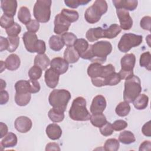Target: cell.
<instances>
[{
  "label": "cell",
  "instance_id": "obj_29",
  "mask_svg": "<svg viewBox=\"0 0 151 151\" xmlns=\"http://www.w3.org/2000/svg\"><path fill=\"white\" fill-rule=\"evenodd\" d=\"M31 17L29 9L27 6H23L19 8L18 13V18L21 22L26 25L31 20Z\"/></svg>",
  "mask_w": 151,
  "mask_h": 151
},
{
  "label": "cell",
  "instance_id": "obj_38",
  "mask_svg": "<svg viewBox=\"0 0 151 151\" xmlns=\"http://www.w3.org/2000/svg\"><path fill=\"white\" fill-rule=\"evenodd\" d=\"M119 142L114 138L107 139L104 145V149L106 151H117L119 149Z\"/></svg>",
  "mask_w": 151,
  "mask_h": 151
},
{
  "label": "cell",
  "instance_id": "obj_27",
  "mask_svg": "<svg viewBox=\"0 0 151 151\" xmlns=\"http://www.w3.org/2000/svg\"><path fill=\"white\" fill-rule=\"evenodd\" d=\"M122 29L120 27L116 24H111L107 29H104V38L108 39H112L117 37L121 32Z\"/></svg>",
  "mask_w": 151,
  "mask_h": 151
},
{
  "label": "cell",
  "instance_id": "obj_54",
  "mask_svg": "<svg viewBox=\"0 0 151 151\" xmlns=\"http://www.w3.org/2000/svg\"><path fill=\"white\" fill-rule=\"evenodd\" d=\"M9 100V94L5 90H1L0 91V104L1 105L6 104Z\"/></svg>",
  "mask_w": 151,
  "mask_h": 151
},
{
  "label": "cell",
  "instance_id": "obj_51",
  "mask_svg": "<svg viewBox=\"0 0 151 151\" xmlns=\"http://www.w3.org/2000/svg\"><path fill=\"white\" fill-rule=\"evenodd\" d=\"M29 86H30V93H37L40 90V85L38 81L34 80H29Z\"/></svg>",
  "mask_w": 151,
  "mask_h": 151
},
{
  "label": "cell",
  "instance_id": "obj_26",
  "mask_svg": "<svg viewBox=\"0 0 151 151\" xmlns=\"http://www.w3.org/2000/svg\"><path fill=\"white\" fill-rule=\"evenodd\" d=\"M49 46L55 51H60L65 45L61 37L57 35H52L49 39Z\"/></svg>",
  "mask_w": 151,
  "mask_h": 151
},
{
  "label": "cell",
  "instance_id": "obj_4",
  "mask_svg": "<svg viewBox=\"0 0 151 151\" xmlns=\"http://www.w3.org/2000/svg\"><path fill=\"white\" fill-rule=\"evenodd\" d=\"M108 6L104 0H96L93 4L88 7L85 13L84 18L90 24H95L99 21L101 17L107 11Z\"/></svg>",
  "mask_w": 151,
  "mask_h": 151
},
{
  "label": "cell",
  "instance_id": "obj_34",
  "mask_svg": "<svg viewBox=\"0 0 151 151\" xmlns=\"http://www.w3.org/2000/svg\"><path fill=\"white\" fill-rule=\"evenodd\" d=\"M60 14L70 23L77 21L79 18L78 12L75 10L63 8Z\"/></svg>",
  "mask_w": 151,
  "mask_h": 151
},
{
  "label": "cell",
  "instance_id": "obj_39",
  "mask_svg": "<svg viewBox=\"0 0 151 151\" xmlns=\"http://www.w3.org/2000/svg\"><path fill=\"white\" fill-rule=\"evenodd\" d=\"M61 38L65 45L67 47H73L77 40V37L72 32H65L61 35Z\"/></svg>",
  "mask_w": 151,
  "mask_h": 151
},
{
  "label": "cell",
  "instance_id": "obj_42",
  "mask_svg": "<svg viewBox=\"0 0 151 151\" xmlns=\"http://www.w3.org/2000/svg\"><path fill=\"white\" fill-rule=\"evenodd\" d=\"M28 76L31 80H37L42 75V69L38 66H32L28 71Z\"/></svg>",
  "mask_w": 151,
  "mask_h": 151
},
{
  "label": "cell",
  "instance_id": "obj_6",
  "mask_svg": "<svg viewBox=\"0 0 151 151\" xmlns=\"http://www.w3.org/2000/svg\"><path fill=\"white\" fill-rule=\"evenodd\" d=\"M51 0H38L36 1L34 8L33 14L37 21L45 23L49 21L51 16Z\"/></svg>",
  "mask_w": 151,
  "mask_h": 151
},
{
  "label": "cell",
  "instance_id": "obj_49",
  "mask_svg": "<svg viewBox=\"0 0 151 151\" xmlns=\"http://www.w3.org/2000/svg\"><path fill=\"white\" fill-rule=\"evenodd\" d=\"M112 127L115 131H121L127 127V123L123 120H117L112 124Z\"/></svg>",
  "mask_w": 151,
  "mask_h": 151
},
{
  "label": "cell",
  "instance_id": "obj_18",
  "mask_svg": "<svg viewBox=\"0 0 151 151\" xmlns=\"http://www.w3.org/2000/svg\"><path fill=\"white\" fill-rule=\"evenodd\" d=\"M45 132L50 139L55 140L59 139L62 134V130L59 125L55 123H51L47 126Z\"/></svg>",
  "mask_w": 151,
  "mask_h": 151
},
{
  "label": "cell",
  "instance_id": "obj_44",
  "mask_svg": "<svg viewBox=\"0 0 151 151\" xmlns=\"http://www.w3.org/2000/svg\"><path fill=\"white\" fill-rule=\"evenodd\" d=\"M8 40L9 41V47L7 50L9 52H12L15 51L18 48L19 44V37H8Z\"/></svg>",
  "mask_w": 151,
  "mask_h": 151
},
{
  "label": "cell",
  "instance_id": "obj_3",
  "mask_svg": "<svg viewBox=\"0 0 151 151\" xmlns=\"http://www.w3.org/2000/svg\"><path fill=\"white\" fill-rule=\"evenodd\" d=\"M123 91L124 100L132 103L135 98L141 93L142 86L140 78L134 74L125 79Z\"/></svg>",
  "mask_w": 151,
  "mask_h": 151
},
{
  "label": "cell",
  "instance_id": "obj_33",
  "mask_svg": "<svg viewBox=\"0 0 151 151\" xmlns=\"http://www.w3.org/2000/svg\"><path fill=\"white\" fill-rule=\"evenodd\" d=\"M130 111V106L129 103L126 101H122L116 106L115 111L116 113L120 117H124L129 114Z\"/></svg>",
  "mask_w": 151,
  "mask_h": 151
},
{
  "label": "cell",
  "instance_id": "obj_14",
  "mask_svg": "<svg viewBox=\"0 0 151 151\" xmlns=\"http://www.w3.org/2000/svg\"><path fill=\"white\" fill-rule=\"evenodd\" d=\"M22 40L26 50L29 52H35V46L38 41L36 34L28 31L25 32L22 36Z\"/></svg>",
  "mask_w": 151,
  "mask_h": 151
},
{
  "label": "cell",
  "instance_id": "obj_15",
  "mask_svg": "<svg viewBox=\"0 0 151 151\" xmlns=\"http://www.w3.org/2000/svg\"><path fill=\"white\" fill-rule=\"evenodd\" d=\"M59 77L60 74L53 70L51 68L47 69L45 72V82L47 86L51 88H54L57 86L59 81Z\"/></svg>",
  "mask_w": 151,
  "mask_h": 151
},
{
  "label": "cell",
  "instance_id": "obj_43",
  "mask_svg": "<svg viewBox=\"0 0 151 151\" xmlns=\"http://www.w3.org/2000/svg\"><path fill=\"white\" fill-rule=\"evenodd\" d=\"M6 33L7 34L8 37H17L20 33L21 31V26L17 22H14V24L6 29Z\"/></svg>",
  "mask_w": 151,
  "mask_h": 151
},
{
  "label": "cell",
  "instance_id": "obj_20",
  "mask_svg": "<svg viewBox=\"0 0 151 151\" xmlns=\"http://www.w3.org/2000/svg\"><path fill=\"white\" fill-rule=\"evenodd\" d=\"M21 64L19 57L15 54H11L6 58L5 64L6 68L10 71L17 70Z\"/></svg>",
  "mask_w": 151,
  "mask_h": 151
},
{
  "label": "cell",
  "instance_id": "obj_2",
  "mask_svg": "<svg viewBox=\"0 0 151 151\" xmlns=\"http://www.w3.org/2000/svg\"><path fill=\"white\" fill-rule=\"evenodd\" d=\"M70 93L65 89H55L50 94L48 101L52 108L64 112L71 99Z\"/></svg>",
  "mask_w": 151,
  "mask_h": 151
},
{
  "label": "cell",
  "instance_id": "obj_48",
  "mask_svg": "<svg viewBox=\"0 0 151 151\" xmlns=\"http://www.w3.org/2000/svg\"><path fill=\"white\" fill-rule=\"evenodd\" d=\"M140 25L142 29L150 31L151 17L150 16L143 17L140 21Z\"/></svg>",
  "mask_w": 151,
  "mask_h": 151
},
{
  "label": "cell",
  "instance_id": "obj_52",
  "mask_svg": "<svg viewBox=\"0 0 151 151\" xmlns=\"http://www.w3.org/2000/svg\"><path fill=\"white\" fill-rule=\"evenodd\" d=\"M150 127H151V121L149 120L146 123L143 124L142 128V133L147 137L151 136V130H150Z\"/></svg>",
  "mask_w": 151,
  "mask_h": 151
},
{
  "label": "cell",
  "instance_id": "obj_47",
  "mask_svg": "<svg viewBox=\"0 0 151 151\" xmlns=\"http://www.w3.org/2000/svg\"><path fill=\"white\" fill-rule=\"evenodd\" d=\"M25 26L28 32L35 33L38 31L40 24L39 22L36 19H31L28 24L25 25Z\"/></svg>",
  "mask_w": 151,
  "mask_h": 151
},
{
  "label": "cell",
  "instance_id": "obj_24",
  "mask_svg": "<svg viewBox=\"0 0 151 151\" xmlns=\"http://www.w3.org/2000/svg\"><path fill=\"white\" fill-rule=\"evenodd\" d=\"M149 97L145 94H139L133 101L134 107L137 110H143L147 107Z\"/></svg>",
  "mask_w": 151,
  "mask_h": 151
},
{
  "label": "cell",
  "instance_id": "obj_25",
  "mask_svg": "<svg viewBox=\"0 0 151 151\" xmlns=\"http://www.w3.org/2000/svg\"><path fill=\"white\" fill-rule=\"evenodd\" d=\"M51 61L50 60V58L48 57L45 54H37L34 58V65L38 66L40 68L42 69V70H45L49 65H50Z\"/></svg>",
  "mask_w": 151,
  "mask_h": 151
},
{
  "label": "cell",
  "instance_id": "obj_40",
  "mask_svg": "<svg viewBox=\"0 0 151 151\" xmlns=\"http://www.w3.org/2000/svg\"><path fill=\"white\" fill-rule=\"evenodd\" d=\"M14 22V17L5 14H3L0 18V25L5 29L12 26Z\"/></svg>",
  "mask_w": 151,
  "mask_h": 151
},
{
  "label": "cell",
  "instance_id": "obj_17",
  "mask_svg": "<svg viewBox=\"0 0 151 151\" xmlns=\"http://www.w3.org/2000/svg\"><path fill=\"white\" fill-rule=\"evenodd\" d=\"M112 2L116 9H124L126 11H134L138 4L136 0H113Z\"/></svg>",
  "mask_w": 151,
  "mask_h": 151
},
{
  "label": "cell",
  "instance_id": "obj_59",
  "mask_svg": "<svg viewBox=\"0 0 151 151\" xmlns=\"http://www.w3.org/2000/svg\"><path fill=\"white\" fill-rule=\"evenodd\" d=\"M1 73H2L4 69L6 68V67H5V62H4L3 61H1Z\"/></svg>",
  "mask_w": 151,
  "mask_h": 151
},
{
  "label": "cell",
  "instance_id": "obj_1",
  "mask_svg": "<svg viewBox=\"0 0 151 151\" xmlns=\"http://www.w3.org/2000/svg\"><path fill=\"white\" fill-rule=\"evenodd\" d=\"M70 117L75 121H88L91 114L86 107V100L83 97H77L72 103L69 110Z\"/></svg>",
  "mask_w": 151,
  "mask_h": 151
},
{
  "label": "cell",
  "instance_id": "obj_7",
  "mask_svg": "<svg viewBox=\"0 0 151 151\" xmlns=\"http://www.w3.org/2000/svg\"><path fill=\"white\" fill-rule=\"evenodd\" d=\"M143 41V37L132 33H126L123 34L119 43L118 48L122 52H127L131 48L139 46Z\"/></svg>",
  "mask_w": 151,
  "mask_h": 151
},
{
  "label": "cell",
  "instance_id": "obj_58",
  "mask_svg": "<svg viewBox=\"0 0 151 151\" xmlns=\"http://www.w3.org/2000/svg\"><path fill=\"white\" fill-rule=\"evenodd\" d=\"M6 87V83L2 79H1V90H4Z\"/></svg>",
  "mask_w": 151,
  "mask_h": 151
},
{
  "label": "cell",
  "instance_id": "obj_36",
  "mask_svg": "<svg viewBox=\"0 0 151 151\" xmlns=\"http://www.w3.org/2000/svg\"><path fill=\"white\" fill-rule=\"evenodd\" d=\"M64 112L61 111L60 110L52 108L49 110L48 113V116L50 118V119L54 123L61 122L64 119Z\"/></svg>",
  "mask_w": 151,
  "mask_h": 151
},
{
  "label": "cell",
  "instance_id": "obj_23",
  "mask_svg": "<svg viewBox=\"0 0 151 151\" xmlns=\"http://www.w3.org/2000/svg\"><path fill=\"white\" fill-rule=\"evenodd\" d=\"M18 139L17 135L12 133L9 132L5 136L4 138L1 140V146L4 148L12 147L17 145Z\"/></svg>",
  "mask_w": 151,
  "mask_h": 151
},
{
  "label": "cell",
  "instance_id": "obj_56",
  "mask_svg": "<svg viewBox=\"0 0 151 151\" xmlns=\"http://www.w3.org/2000/svg\"><path fill=\"white\" fill-rule=\"evenodd\" d=\"M59 145L54 142H51L48 143L45 147V150H60Z\"/></svg>",
  "mask_w": 151,
  "mask_h": 151
},
{
  "label": "cell",
  "instance_id": "obj_28",
  "mask_svg": "<svg viewBox=\"0 0 151 151\" xmlns=\"http://www.w3.org/2000/svg\"><path fill=\"white\" fill-rule=\"evenodd\" d=\"M89 45L88 42L85 39L80 38L77 39L73 47L81 57L87 51Z\"/></svg>",
  "mask_w": 151,
  "mask_h": 151
},
{
  "label": "cell",
  "instance_id": "obj_37",
  "mask_svg": "<svg viewBox=\"0 0 151 151\" xmlns=\"http://www.w3.org/2000/svg\"><path fill=\"white\" fill-rule=\"evenodd\" d=\"M151 55L149 51L142 53L140 57L139 63L141 67L146 68L147 70L150 71L151 68Z\"/></svg>",
  "mask_w": 151,
  "mask_h": 151
},
{
  "label": "cell",
  "instance_id": "obj_8",
  "mask_svg": "<svg viewBox=\"0 0 151 151\" xmlns=\"http://www.w3.org/2000/svg\"><path fill=\"white\" fill-rule=\"evenodd\" d=\"M136 63V57L132 53L124 55L121 59V69L119 74L121 79H126L133 75V68Z\"/></svg>",
  "mask_w": 151,
  "mask_h": 151
},
{
  "label": "cell",
  "instance_id": "obj_50",
  "mask_svg": "<svg viewBox=\"0 0 151 151\" xmlns=\"http://www.w3.org/2000/svg\"><path fill=\"white\" fill-rule=\"evenodd\" d=\"M46 50L45 43L43 40H38L35 46V52H37L38 54H44Z\"/></svg>",
  "mask_w": 151,
  "mask_h": 151
},
{
  "label": "cell",
  "instance_id": "obj_13",
  "mask_svg": "<svg viewBox=\"0 0 151 151\" xmlns=\"http://www.w3.org/2000/svg\"><path fill=\"white\" fill-rule=\"evenodd\" d=\"M50 68L60 75L64 74L68 68V63L61 57H55L52 59L50 62Z\"/></svg>",
  "mask_w": 151,
  "mask_h": 151
},
{
  "label": "cell",
  "instance_id": "obj_57",
  "mask_svg": "<svg viewBox=\"0 0 151 151\" xmlns=\"http://www.w3.org/2000/svg\"><path fill=\"white\" fill-rule=\"evenodd\" d=\"M0 138H2L8 133V127L6 124L4 123L3 122L0 123Z\"/></svg>",
  "mask_w": 151,
  "mask_h": 151
},
{
  "label": "cell",
  "instance_id": "obj_31",
  "mask_svg": "<svg viewBox=\"0 0 151 151\" xmlns=\"http://www.w3.org/2000/svg\"><path fill=\"white\" fill-rule=\"evenodd\" d=\"M90 122L91 124L97 127H101L103 126L107 121L106 116L101 113L92 114L90 117Z\"/></svg>",
  "mask_w": 151,
  "mask_h": 151
},
{
  "label": "cell",
  "instance_id": "obj_46",
  "mask_svg": "<svg viewBox=\"0 0 151 151\" xmlns=\"http://www.w3.org/2000/svg\"><path fill=\"white\" fill-rule=\"evenodd\" d=\"M113 129L112 127V124L107 122L103 126L100 127V132L101 134L104 136H109L112 134L113 133Z\"/></svg>",
  "mask_w": 151,
  "mask_h": 151
},
{
  "label": "cell",
  "instance_id": "obj_41",
  "mask_svg": "<svg viewBox=\"0 0 151 151\" xmlns=\"http://www.w3.org/2000/svg\"><path fill=\"white\" fill-rule=\"evenodd\" d=\"M121 78L119 73L114 72L105 79L106 86H116L121 81Z\"/></svg>",
  "mask_w": 151,
  "mask_h": 151
},
{
  "label": "cell",
  "instance_id": "obj_55",
  "mask_svg": "<svg viewBox=\"0 0 151 151\" xmlns=\"http://www.w3.org/2000/svg\"><path fill=\"white\" fill-rule=\"evenodd\" d=\"M151 149V142L149 140H145L142 142L140 146L139 150V151H146L149 150L150 151Z\"/></svg>",
  "mask_w": 151,
  "mask_h": 151
},
{
  "label": "cell",
  "instance_id": "obj_5",
  "mask_svg": "<svg viewBox=\"0 0 151 151\" xmlns=\"http://www.w3.org/2000/svg\"><path fill=\"white\" fill-rule=\"evenodd\" d=\"M112 45L107 41H100L92 45L93 58L91 61L102 64L106 60L107 56L111 53Z\"/></svg>",
  "mask_w": 151,
  "mask_h": 151
},
{
  "label": "cell",
  "instance_id": "obj_12",
  "mask_svg": "<svg viewBox=\"0 0 151 151\" xmlns=\"http://www.w3.org/2000/svg\"><path fill=\"white\" fill-rule=\"evenodd\" d=\"M106 100L105 97L102 95L95 96L90 106V112L92 114L101 113L106 107Z\"/></svg>",
  "mask_w": 151,
  "mask_h": 151
},
{
  "label": "cell",
  "instance_id": "obj_32",
  "mask_svg": "<svg viewBox=\"0 0 151 151\" xmlns=\"http://www.w3.org/2000/svg\"><path fill=\"white\" fill-rule=\"evenodd\" d=\"M119 141L125 145H129L135 142L134 134L129 130H124L121 132L119 136Z\"/></svg>",
  "mask_w": 151,
  "mask_h": 151
},
{
  "label": "cell",
  "instance_id": "obj_45",
  "mask_svg": "<svg viewBox=\"0 0 151 151\" xmlns=\"http://www.w3.org/2000/svg\"><path fill=\"white\" fill-rule=\"evenodd\" d=\"M90 0H65V4L71 8H77L80 5H84L90 2Z\"/></svg>",
  "mask_w": 151,
  "mask_h": 151
},
{
  "label": "cell",
  "instance_id": "obj_9",
  "mask_svg": "<svg viewBox=\"0 0 151 151\" xmlns=\"http://www.w3.org/2000/svg\"><path fill=\"white\" fill-rule=\"evenodd\" d=\"M54 32L57 35H62L69 29L71 23L61 14H57L54 19Z\"/></svg>",
  "mask_w": 151,
  "mask_h": 151
},
{
  "label": "cell",
  "instance_id": "obj_53",
  "mask_svg": "<svg viewBox=\"0 0 151 151\" xmlns=\"http://www.w3.org/2000/svg\"><path fill=\"white\" fill-rule=\"evenodd\" d=\"M9 47V41L7 38L0 37V51L6 50Z\"/></svg>",
  "mask_w": 151,
  "mask_h": 151
},
{
  "label": "cell",
  "instance_id": "obj_35",
  "mask_svg": "<svg viewBox=\"0 0 151 151\" xmlns=\"http://www.w3.org/2000/svg\"><path fill=\"white\" fill-rule=\"evenodd\" d=\"M16 93H30V86L28 80H19L15 84Z\"/></svg>",
  "mask_w": 151,
  "mask_h": 151
},
{
  "label": "cell",
  "instance_id": "obj_22",
  "mask_svg": "<svg viewBox=\"0 0 151 151\" xmlns=\"http://www.w3.org/2000/svg\"><path fill=\"white\" fill-rule=\"evenodd\" d=\"M104 66L99 63H93L87 68V74L91 78L101 77Z\"/></svg>",
  "mask_w": 151,
  "mask_h": 151
},
{
  "label": "cell",
  "instance_id": "obj_16",
  "mask_svg": "<svg viewBox=\"0 0 151 151\" xmlns=\"http://www.w3.org/2000/svg\"><path fill=\"white\" fill-rule=\"evenodd\" d=\"M1 7L4 14L14 17L17 11V1L15 0H2L1 1Z\"/></svg>",
  "mask_w": 151,
  "mask_h": 151
},
{
  "label": "cell",
  "instance_id": "obj_10",
  "mask_svg": "<svg viewBox=\"0 0 151 151\" xmlns=\"http://www.w3.org/2000/svg\"><path fill=\"white\" fill-rule=\"evenodd\" d=\"M116 13L119 19L120 28L124 30H129L133 26V19L128 11L124 9H116Z\"/></svg>",
  "mask_w": 151,
  "mask_h": 151
},
{
  "label": "cell",
  "instance_id": "obj_11",
  "mask_svg": "<svg viewBox=\"0 0 151 151\" xmlns=\"http://www.w3.org/2000/svg\"><path fill=\"white\" fill-rule=\"evenodd\" d=\"M32 126L31 120L27 117L21 116L18 117L14 122V126L16 130L22 133H25L29 132Z\"/></svg>",
  "mask_w": 151,
  "mask_h": 151
},
{
  "label": "cell",
  "instance_id": "obj_19",
  "mask_svg": "<svg viewBox=\"0 0 151 151\" xmlns=\"http://www.w3.org/2000/svg\"><path fill=\"white\" fill-rule=\"evenodd\" d=\"M86 37L90 42H94L100 38H104V29L101 27L90 28L87 31Z\"/></svg>",
  "mask_w": 151,
  "mask_h": 151
},
{
  "label": "cell",
  "instance_id": "obj_30",
  "mask_svg": "<svg viewBox=\"0 0 151 151\" xmlns=\"http://www.w3.org/2000/svg\"><path fill=\"white\" fill-rule=\"evenodd\" d=\"M31 93H16L15 95V101L19 106H25L27 105L31 100Z\"/></svg>",
  "mask_w": 151,
  "mask_h": 151
},
{
  "label": "cell",
  "instance_id": "obj_21",
  "mask_svg": "<svg viewBox=\"0 0 151 151\" xmlns=\"http://www.w3.org/2000/svg\"><path fill=\"white\" fill-rule=\"evenodd\" d=\"M80 55L74 47H67L64 52V58L68 63L73 64L76 63L80 58Z\"/></svg>",
  "mask_w": 151,
  "mask_h": 151
}]
</instances>
